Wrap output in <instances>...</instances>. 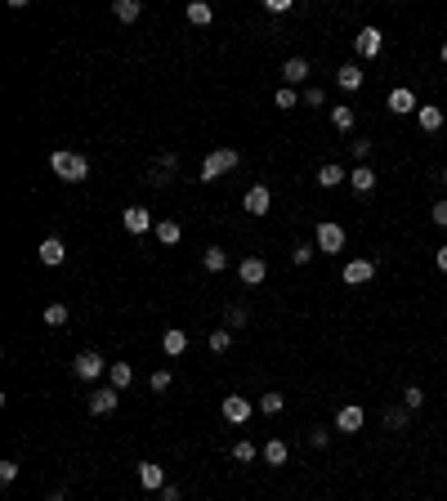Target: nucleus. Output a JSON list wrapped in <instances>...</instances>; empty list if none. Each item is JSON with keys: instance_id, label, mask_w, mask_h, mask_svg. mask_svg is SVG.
Segmentation results:
<instances>
[{"instance_id": "obj_1", "label": "nucleus", "mask_w": 447, "mask_h": 501, "mask_svg": "<svg viewBox=\"0 0 447 501\" xmlns=\"http://www.w3.org/2000/svg\"><path fill=\"white\" fill-rule=\"evenodd\" d=\"M54 175L63 179V184H81V179H90V162H85L81 153H68V148H59V153L50 157Z\"/></svg>"}, {"instance_id": "obj_2", "label": "nucleus", "mask_w": 447, "mask_h": 501, "mask_svg": "<svg viewBox=\"0 0 447 501\" xmlns=\"http://www.w3.org/2000/svg\"><path fill=\"white\" fill-rule=\"evenodd\" d=\"M237 162H242V153H237V148H215V153L202 162V184H215V179H220L224 170H233Z\"/></svg>"}, {"instance_id": "obj_3", "label": "nucleus", "mask_w": 447, "mask_h": 501, "mask_svg": "<svg viewBox=\"0 0 447 501\" xmlns=\"http://www.w3.org/2000/svg\"><path fill=\"white\" fill-rule=\"evenodd\" d=\"M108 367H112V363H108V358H99L94 349H85V354H76V358H72V372L81 376V381H99Z\"/></svg>"}, {"instance_id": "obj_4", "label": "nucleus", "mask_w": 447, "mask_h": 501, "mask_svg": "<svg viewBox=\"0 0 447 501\" xmlns=\"http://www.w3.org/2000/svg\"><path fill=\"white\" fill-rule=\"evenodd\" d=\"M313 242H318V251H322V255H336V251H345V229L327 220V224H318Z\"/></svg>"}, {"instance_id": "obj_5", "label": "nucleus", "mask_w": 447, "mask_h": 501, "mask_svg": "<svg viewBox=\"0 0 447 501\" xmlns=\"http://www.w3.org/2000/svg\"><path fill=\"white\" fill-rule=\"evenodd\" d=\"M363 421H367V412L358 408V403H345V408L336 412V430L340 434H358V430H363Z\"/></svg>"}, {"instance_id": "obj_6", "label": "nucleus", "mask_w": 447, "mask_h": 501, "mask_svg": "<svg viewBox=\"0 0 447 501\" xmlns=\"http://www.w3.org/2000/svg\"><path fill=\"white\" fill-rule=\"evenodd\" d=\"M224 421H233V425H246V421H251V399H242V394H228V399H224Z\"/></svg>"}, {"instance_id": "obj_7", "label": "nucleus", "mask_w": 447, "mask_h": 501, "mask_svg": "<svg viewBox=\"0 0 447 501\" xmlns=\"http://www.w3.org/2000/svg\"><path fill=\"white\" fill-rule=\"evenodd\" d=\"M340 278H345L349 287H363V282H372V278H376V264H372V260H349Z\"/></svg>"}, {"instance_id": "obj_8", "label": "nucleus", "mask_w": 447, "mask_h": 501, "mask_svg": "<svg viewBox=\"0 0 447 501\" xmlns=\"http://www.w3.org/2000/svg\"><path fill=\"white\" fill-rule=\"evenodd\" d=\"M269 206H273V193L264 184H255L251 193H246V202H242V211L246 215H269Z\"/></svg>"}, {"instance_id": "obj_9", "label": "nucleus", "mask_w": 447, "mask_h": 501, "mask_svg": "<svg viewBox=\"0 0 447 501\" xmlns=\"http://www.w3.org/2000/svg\"><path fill=\"white\" fill-rule=\"evenodd\" d=\"M121 224H126V233H148V229H157V224H152V215L144 211V206H126V215H121Z\"/></svg>"}, {"instance_id": "obj_10", "label": "nucleus", "mask_w": 447, "mask_h": 501, "mask_svg": "<svg viewBox=\"0 0 447 501\" xmlns=\"http://www.w3.org/2000/svg\"><path fill=\"white\" fill-rule=\"evenodd\" d=\"M237 273H242V282H246V287H260V282L269 278V264H264L260 255H246V260H242V269H237Z\"/></svg>"}, {"instance_id": "obj_11", "label": "nucleus", "mask_w": 447, "mask_h": 501, "mask_svg": "<svg viewBox=\"0 0 447 501\" xmlns=\"http://www.w3.org/2000/svg\"><path fill=\"white\" fill-rule=\"evenodd\" d=\"M389 112L407 117V112H421V103H416V94L407 90V85H398V90H389Z\"/></svg>"}, {"instance_id": "obj_12", "label": "nucleus", "mask_w": 447, "mask_h": 501, "mask_svg": "<svg viewBox=\"0 0 447 501\" xmlns=\"http://www.w3.org/2000/svg\"><path fill=\"white\" fill-rule=\"evenodd\" d=\"M313 179H318V188H340L349 179V170L340 162H327V166H318V175H313Z\"/></svg>"}, {"instance_id": "obj_13", "label": "nucleus", "mask_w": 447, "mask_h": 501, "mask_svg": "<svg viewBox=\"0 0 447 501\" xmlns=\"http://www.w3.org/2000/svg\"><path fill=\"white\" fill-rule=\"evenodd\" d=\"M117 399H121V390H99V394H90V412L94 417H108V412H117Z\"/></svg>"}, {"instance_id": "obj_14", "label": "nucleus", "mask_w": 447, "mask_h": 501, "mask_svg": "<svg viewBox=\"0 0 447 501\" xmlns=\"http://www.w3.org/2000/svg\"><path fill=\"white\" fill-rule=\"evenodd\" d=\"M380 45H385L380 27H363V32H358V54H363V59H376V54H380Z\"/></svg>"}, {"instance_id": "obj_15", "label": "nucleus", "mask_w": 447, "mask_h": 501, "mask_svg": "<svg viewBox=\"0 0 447 501\" xmlns=\"http://www.w3.org/2000/svg\"><path fill=\"white\" fill-rule=\"evenodd\" d=\"M36 255H41V264H50V269H54V264H63V260H68V247H63V238H45Z\"/></svg>"}, {"instance_id": "obj_16", "label": "nucleus", "mask_w": 447, "mask_h": 501, "mask_svg": "<svg viewBox=\"0 0 447 501\" xmlns=\"http://www.w3.org/2000/svg\"><path fill=\"white\" fill-rule=\"evenodd\" d=\"M282 81H287V85L309 81V59H300V54H296V59H287V63H282Z\"/></svg>"}, {"instance_id": "obj_17", "label": "nucleus", "mask_w": 447, "mask_h": 501, "mask_svg": "<svg viewBox=\"0 0 447 501\" xmlns=\"http://www.w3.org/2000/svg\"><path fill=\"white\" fill-rule=\"evenodd\" d=\"M349 188H354V193H372L376 188V170L372 166H354L349 170Z\"/></svg>"}, {"instance_id": "obj_18", "label": "nucleus", "mask_w": 447, "mask_h": 501, "mask_svg": "<svg viewBox=\"0 0 447 501\" xmlns=\"http://www.w3.org/2000/svg\"><path fill=\"white\" fill-rule=\"evenodd\" d=\"M139 484L152 488V493H161V488H166V470L152 466V461H144V466H139Z\"/></svg>"}, {"instance_id": "obj_19", "label": "nucleus", "mask_w": 447, "mask_h": 501, "mask_svg": "<svg viewBox=\"0 0 447 501\" xmlns=\"http://www.w3.org/2000/svg\"><path fill=\"white\" fill-rule=\"evenodd\" d=\"M416 117H421V130H425V135H439V130H443V108L421 103V112H416Z\"/></svg>"}, {"instance_id": "obj_20", "label": "nucleus", "mask_w": 447, "mask_h": 501, "mask_svg": "<svg viewBox=\"0 0 447 501\" xmlns=\"http://www.w3.org/2000/svg\"><path fill=\"white\" fill-rule=\"evenodd\" d=\"M161 349H166V358H179V354L188 349V336L179 332V327H170V332L161 336Z\"/></svg>"}, {"instance_id": "obj_21", "label": "nucleus", "mask_w": 447, "mask_h": 501, "mask_svg": "<svg viewBox=\"0 0 447 501\" xmlns=\"http://www.w3.org/2000/svg\"><path fill=\"white\" fill-rule=\"evenodd\" d=\"M108 381H112V390H126V385L135 381V367H130V363H112L108 367Z\"/></svg>"}, {"instance_id": "obj_22", "label": "nucleus", "mask_w": 447, "mask_h": 501, "mask_svg": "<svg viewBox=\"0 0 447 501\" xmlns=\"http://www.w3.org/2000/svg\"><path fill=\"white\" fill-rule=\"evenodd\" d=\"M211 18H215V9L206 5V0H193V5H188V23L193 27H211Z\"/></svg>"}, {"instance_id": "obj_23", "label": "nucleus", "mask_w": 447, "mask_h": 501, "mask_svg": "<svg viewBox=\"0 0 447 501\" xmlns=\"http://www.w3.org/2000/svg\"><path fill=\"white\" fill-rule=\"evenodd\" d=\"M152 233H157V242H161V247H175V242L184 238V229H179L175 220H161V224H157V229H152Z\"/></svg>"}, {"instance_id": "obj_24", "label": "nucleus", "mask_w": 447, "mask_h": 501, "mask_svg": "<svg viewBox=\"0 0 447 501\" xmlns=\"http://www.w3.org/2000/svg\"><path fill=\"white\" fill-rule=\"evenodd\" d=\"M287 457H291V452H287V443H282V439L264 443V461H269V466H287Z\"/></svg>"}, {"instance_id": "obj_25", "label": "nucleus", "mask_w": 447, "mask_h": 501, "mask_svg": "<svg viewBox=\"0 0 447 501\" xmlns=\"http://www.w3.org/2000/svg\"><path fill=\"white\" fill-rule=\"evenodd\" d=\"M202 264H206V273H224V269H228V251H220V247H206Z\"/></svg>"}, {"instance_id": "obj_26", "label": "nucleus", "mask_w": 447, "mask_h": 501, "mask_svg": "<svg viewBox=\"0 0 447 501\" xmlns=\"http://www.w3.org/2000/svg\"><path fill=\"white\" fill-rule=\"evenodd\" d=\"M336 85H340V90H358V85H363V68H349V63H345V68L336 72Z\"/></svg>"}, {"instance_id": "obj_27", "label": "nucleus", "mask_w": 447, "mask_h": 501, "mask_svg": "<svg viewBox=\"0 0 447 501\" xmlns=\"http://www.w3.org/2000/svg\"><path fill=\"white\" fill-rule=\"evenodd\" d=\"M112 14H117L121 23H135V18L144 14V5H139V0H117V5H112Z\"/></svg>"}, {"instance_id": "obj_28", "label": "nucleus", "mask_w": 447, "mask_h": 501, "mask_svg": "<svg viewBox=\"0 0 447 501\" xmlns=\"http://www.w3.org/2000/svg\"><path fill=\"white\" fill-rule=\"evenodd\" d=\"M354 108H331V126H336V130H345V135H349V130H354Z\"/></svg>"}, {"instance_id": "obj_29", "label": "nucleus", "mask_w": 447, "mask_h": 501, "mask_svg": "<svg viewBox=\"0 0 447 501\" xmlns=\"http://www.w3.org/2000/svg\"><path fill=\"white\" fill-rule=\"evenodd\" d=\"M255 457H260V448H255L251 439H237L233 443V461H242V466H246V461H255Z\"/></svg>"}, {"instance_id": "obj_30", "label": "nucleus", "mask_w": 447, "mask_h": 501, "mask_svg": "<svg viewBox=\"0 0 447 501\" xmlns=\"http://www.w3.org/2000/svg\"><path fill=\"white\" fill-rule=\"evenodd\" d=\"M403 408H407V412H421V408H425L421 385H407V390H403Z\"/></svg>"}, {"instance_id": "obj_31", "label": "nucleus", "mask_w": 447, "mask_h": 501, "mask_svg": "<svg viewBox=\"0 0 447 501\" xmlns=\"http://www.w3.org/2000/svg\"><path fill=\"white\" fill-rule=\"evenodd\" d=\"M228 345H233V332H228V327L211 332V354H228Z\"/></svg>"}, {"instance_id": "obj_32", "label": "nucleus", "mask_w": 447, "mask_h": 501, "mask_svg": "<svg viewBox=\"0 0 447 501\" xmlns=\"http://www.w3.org/2000/svg\"><path fill=\"white\" fill-rule=\"evenodd\" d=\"M45 327H68V305H50L45 309Z\"/></svg>"}, {"instance_id": "obj_33", "label": "nucleus", "mask_w": 447, "mask_h": 501, "mask_svg": "<svg viewBox=\"0 0 447 501\" xmlns=\"http://www.w3.org/2000/svg\"><path fill=\"white\" fill-rule=\"evenodd\" d=\"M407 417H412L407 408H389L385 412V425H389V430H407Z\"/></svg>"}, {"instance_id": "obj_34", "label": "nucleus", "mask_w": 447, "mask_h": 501, "mask_svg": "<svg viewBox=\"0 0 447 501\" xmlns=\"http://www.w3.org/2000/svg\"><path fill=\"white\" fill-rule=\"evenodd\" d=\"M282 403H287L282 394H264V399H260V412H264V417H278V412H282Z\"/></svg>"}, {"instance_id": "obj_35", "label": "nucleus", "mask_w": 447, "mask_h": 501, "mask_svg": "<svg viewBox=\"0 0 447 501\" xmlns=\"http://www.w3.org/2000/svg\"><path fill=\"white\" fill-rule=\"evenodd\" d=\"M291 260H296V264H309L313 260V247H309V242H300V247L291 251Z\"/></svg>"}, {"instance_id": "obj_36", "label": "nucleus", "mask_w": 447, "mask_h": 501, "mask_svg": "<svg viewBox=\"0 0 447 501\" xmlns=\"http://www.w3.org/2000/svg\"><path fill=\"white\" fill-rule=\"evenodd\" d=\"M278 108H296V90H291V85L278 90Z\"/></svg>"}, {"instance_id": "obj_37", "label": "nucleus", "mask_w": 447, "mask_h": 501, "mask_svg": "<svg viewBox=\"0 0 447 501\" xmlns=\"http://www.w3.org/2000/svg\"><path fill=\"white\" fill-rule=\"evenodd\" d=\"M322 99H327V94H322L318 85H309V90H304V103H309V108H322Z\"/></svg>"}, {"instance_id": "obj_38", "label": "nucleus", "mask_w": 447, "mask_h": 501, "mask_svg": "<svg viewBox=\"0 0 447 501\" xmlns=\"http://www.w3.org/2000/svg\"><path fill=\"white\" fill-rule=\"evenodd\" d=\"M354 157L367 162V157H372V139H354Z\"/></svg>"}, {"instance_id": "obj_39", "label": "nucleus", "mask_w": 447, "mask_h": 501, "mask_svg": "<svg viewBox=\"0 0 447 501\" xmlns=\"http://www.w3.org/2000/svg\"><path fill=\"white\" fill-rule=\"evenodd\" d=\"M0 479H5V484H14V479H18V461H0Z\"/></svg>"}, {"instance_id": "obj_40", "label": "nucleus", "mask_w": 447, "mask_h": 501, "mask_svg": "<svg viewBox=\"0 0 447 501\" xmlns=\"http://www.w3.org/2000/svg\"><path fill=\"white\" fill-rule=\"evenodd\" d=\"M224 318H228V327H242V323H246V314H242L237 305H228V309H224Z\"/></svg>"}, {"instance_id": "obj_41", "label": "nucleus", "mask_w": 447, "mask_h": 501, "mask_svg": "<svg viewBox=\"0 0 447 501\" xmlns=\"http://www.w3.org/2000/svg\"><path fill=\"white\" fill-rule=\"evenodd\" d=\"M152 390L166 394V390H170V372H152Z\"/></svg>"}, {"instance_id": "obj_42", "label": "nucleus", "mask_w": 447, "mask_h": 501, "mask_svg": "<svg viewBox=\"0 0 447 501\" xmlns=\"http://www.w3.org/2000/svg\"><path fill=\"white\" fill-rule=\"evenodd\" d=\"M434 224H439V229H447V202H434Z\"/></svg>"}, {"instance_id": "obj_43", "label": "nucleus", "mask_w": 447, "mask_h": 501, "mask_svg": "<svg viewBox=\"0 0 447 501\" xmlns=\"http://www.w3.org/2000/svg\"><path fill=\"white\" fill-rule=\"evenodd\" d=\"M264 9H269V14H287L291 0H264Z\"/></svg>"}, {"instance_id": "obj_44", "label": "nucleus", "mask_w": 447, "mask_h": 501, "mask_svg": "<svg viewBox=\"0 0 447 501\" xmlns=\"http://www.w3.org/2000/svg\"><path fill=\"white\" fill-rule=\"evenodd\" d=\"M309 439H313V448H327L331 434H327V430H309Z\"/></svg>"}, {"instance_id": "obj_45", "label": "nucleus", "mask_w": 447, "mask_h": 501, "mask_svg": "<svg viewBox=\"0 0 447 501\" xmlns=\"http://www.w3.org/2000/svg\"><path fill=\"white\" fill-rule=\"evenodd\" d=\"M161 501H179V488H175V484H166V488H161Z\"/></svg>"}, {"instance_id": "obj_46", "label": "nucleus", "mask_w": 447, "mask_h": 501, "mask_svg": "<svg viewBox=\"0 0 447 501\" xmlns=\"http://www.w3.org/2000/svg\"><path fill=\"white\" fill-rule=\"evenodd\" d=\"M434 264H439V269L447 273V247H439V251H434Z\"/></svg>"}, {"instance_id": "obj_47", "label": "nucleus", "mask_w": 447, "mask_h": 501, "mask_svg": "<svg viewBox=\"0 0 447 501\" xmlns=\"http://www.w3.org/2000/svg\"><path fill=\"white\" fill-rule=\"evenodd\" d=\"M443 63H447V45H443Z\"/></svg>"}, {"instance_id": "obj_48", "label": "nucleus", "mask_w": 447, "mask_h": 501, "mask_svg": "<svg viewBox=\"0 0 447 501\" xmlns=\"http://www.w3.org/2000/svg\"><path fill=\"white\" fill-rule=\"evenodd\" d=\"M443 188H447V170H443Z\"/></svg>"}]
</instances>
